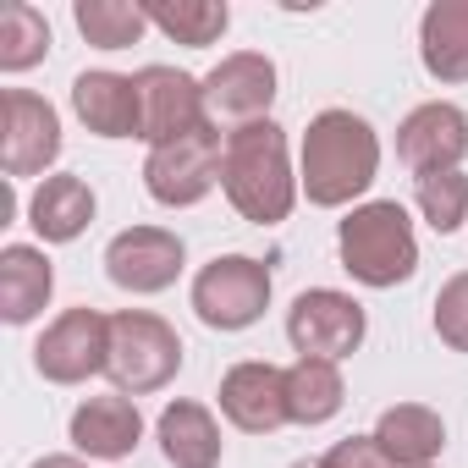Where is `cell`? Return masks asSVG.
I'll return each mask as SVG.
<instances>
[{"label": "cell", "instance_id": "6da1fadb", "mask_svg": "<svg viewBox=\"0 0 468 468\" xmlns=\"http://www.w3.org/2000/svg\"><path fill=\"white\" fill-rule=\"evenodd\" d=\"M380 176V133L358 111H320L298 149V187L314 209H347Z\"/></svg>", "mask_w": 468, "mask_h": 468}, {"label": "cell", "instance_id": "7a4b0ae2", "mask_svg": "<svg viewBox=\"0 0 468 468\" xmlns=\"http://www.w3.org/2000/svg\"><path fill=\"white\" fill-rule=\"evenodd\" d=\"M220 193L254 226H282L298 204V171L287 154V133L276 122H249L226 133V160H220Z\"/></svg>", "mask_w": 468, "mask_h": 468}, {"label": "cell", "instance_id": "3957f363", "mask_svg": "<svg viewBox=\"0 0 468 468\" xmlns=\"http://www.w3.org/2000/svg\"><path fill=\"white\" fill-rule=\"evenodd\" d=\"M336 254H342V271H347L358 287L391 292V287L413 282V271H419L413 215H408L397 198L353 204L347 220H336Z\"/></svg>", "mask_w": 468, "mask_h": 468}, {"label": "cell", "instance_id": "277c9868", "mask_svg": "<svg viewBox=\"0 0 468 468\" xmlns=\"http://www.w3.org/2000/svg\"><path fill=\"white\" fill-rule=\"evenodd\" d=\"M182 369V336L171 320L149 314V309H122L111 314V358L105 375L122 397H149L165 391Z\"/></svg>", "mask_w": 468, "mask_h": 468}, {"label": "cell", "instance_id": "5b68a950", "mask_svg": "<svg viewBox=\"0 0 468 468\" xmlns=\"http://www.w3.org/2000/svg\"><path fill=\"white\" fill-rule=\"evenodd\" d=\"M271 265L254 254H215L198 276H193V314L209 331H249L265 320L271 309Z\"/></svg>", "mask_w": 468, "mask_h": 468}, {"label": "cell", "instance_id": "8992f818", "mask_svg": "<svg viewBox=\"0 0 468 468\" xmlns=\"http://www.w3.org/2000/svg\"><path fill=\"white\" fill-rule=\"evenodd\" d=\"M220 160H226V138H220L215 122H204L198 133L149 149V160H144V187H149V198L165 204V209H193V204H204V198L215 193Z\"/></svg>", "mask_w": 468, "mask_h": 468}, {"label": "cell", "instance_id": "52a82bcc", "mask_svg": "<svg viewBox=\"0 0 468 468\" xmlns=\"http://www.w3.org/2000/svg\"><path fill=\"white\" fill-rule=\"evenodd\" d=\"M364 336H369L364 303L347 298V292H336V287H309L287 309V342H292L298 358H331V364H342V358H353L364 347Z\"/></svg>", "mask_w": 468, "mask_h": 468}, {"label": "cell", "instance_id": "ba28073f", "mask_svg": "<svg viewBox=\"0 0 468 468\" xmlns=\"http://www.w3.org/2000/svg\"><path fill=\"white\" fill-rule=\"evenodd\" d=\"M61 160V116L45 94L34 89H6L0 94V171L6 182L39 176Z\"/></svg>", "mask_w": 468, "mask_h": 468}, {"label": "cell", "instance_id": "9c48e42d", "mask_svg": "<svg viewBox=\"0 0 468 468\" xmlns=\"http://www.w3.org/2000/svg\"><path fill=\"white\" fill-rule=\"evenodd\" d=\"M105 358H111V314L89 303L56 314L34 342V369L50 386H83L89 375H105Z\"/></svg>", "mask_w": 468, "mask_h": 468}, {"label": "cell", "instance_id": "30bf717a", "mask_svg": "<svg viewBox=\"0 0 468 468\" xmlns=\"http://www.w3.org/2000/svg\"><path fill=\"white\" fill-rule=\"evenodd\" d=\"M187 265V249L171 226H127L105 243V276L111 287L133 292V298H154L165 287H176Z\"/></svg>", "mask_w": 468, "mask_h": 468}, {"label": "cell", "instance_id": "8fae6325", "mask_svg": "<svg viewBox=\"0 0 468 468\" xmlns=\"http://www.w3.org/2000/svg\"><path fill=\"white\" fill-rule=\"evenodd\" d=\"M271 105H276V61L260 50H231L204 72V111L215 127L271 122Z\"/></svg>", "mask_w": 468, "mask_h": 468}, {"label": "cell", "instance_id": "7c38bea8", "mask_svg": "<svg viewBox=\"0 0 468 468\" xmlns=\"http://www.w3.org/2000/svg\"><path fill=\"white\" fill-rule=\"evenodd\" d=\"M138 78V105H144V144L160 149L171 138H187L209 122L204 111V78L182 72V67H144L133 72Z\"/></svg>", "mask_w": 468, "mask_h": 468}, {"label": "cell", "instance_id": "4fadbf2b", "mask_svg": "<svg viewBox=\"0 0 468 468\" xmlns=\"http://www.w3.org/2000/svg\"><path fill=\"white\" fill-rule=\"evenodd\" d=\"M220 413L231 430L243 435H271L282 424H292L287 413V369L265 364V358H249V364H231L220 375Z\"/></svg>", "mask_w": 468, "mask_h": 468}, {"label": "cell", "instance_id": "5bb4252c", "mask_svg": "<svg viewBox=\"0 0 468 468\" xmlns=\"http://www.w3.org/2000/svg\"><path fill=\"white\" fill-rule=\"evenodd\" d=\"M463 154H468V116L452 100H430V105H413L402 116V127H397V160L413 176L463 171Z\"/></svg>", "mask_w": 468, "mask_h": 468}, {"label": "cell", "instance_id": "9a60e30c", "mask_svg": "<svg viewBox=\"0 0 468 468\" xmlns=\"http://www.w3.org/2000/svg\"><path fill=\"white\" fill-rule=\"evenodd\" d=\"M72 111L94 138H138L144 133V105H138V78L127 72H78L72 78Z\"/></svg>", "mask_w": 468, "mask_h": 468}, {"label": "cell", "instance_id": "2e32d148", "mask_svg": "<svg viewBox=\"0 0 468 468\" xmlns=\"http://www.w3.org/2000/svg\"><path fill=\"white\" fill-rule=\"evenodd\" d=\"M67 435H72V446H78L83 457L122 463V457H133L138 441H144V413H138V402L122 397V391H111V397H89V402H78Z\"/></svg>", "mask_w": 468, "mask_h": 468}, {"label": "cell", "instance_id": "e0dca14e", "mask_svg": "<svg viewBox=\"0 0 468 468\" xmlns=\"http://www.w3.org/2000/svg\"><path fill=\"white\" fill-rule=\"evenodd\" d=\"M56 292V265L34 243H6L0 249V320L6 325H34Z\"/></svg>", "mask_w": 468, "mask_h": 468}, {"label": "cell", "instance_id": "ac0fdd59", "mask_svg": "<svg viewBox=\"0 0 468 468\" xmlns=\"http://www.w3.org/2000/svg\"><path fill=\"white\" fill-rule=\"evenodd\" d=\"M94 220V187L72 171H50L28 193V226L39 231V243H78Z\"/></svg>", "mask_w": 468, "mask_h": 468}, {"label": "cell", "instance_id": "d6986e66", "mask_svg": "<svg viewBox=\"0 0 468 468\" xmlns=\"http://www.w3.org/2000/svg\"><path fill=\"white\" fill-rule=\"evenodd\" d=\"M375 446L391 457V468H435L441 446H446V424L435 408L424 402H391L380 419H375Z\"/></svg>", "mask_w": 468, "mask_h": 468}, {"label": "cell", "instance_id": "ffe728a7", "mask_svg": "<svg viewBox=\"0 0 468 468\" xmlns=\"http://www.w3.org/2000/svg\"><path fill=\"white\" fill-rule=\"evenodd\" d=\"M154 435H160V452H165L171 468H220L226 441H220V424L204 402H193V397L165 402Z\"/></svg>", "mask_w": 468, "mask_h": 468}, {"label": "cell", "instance_id": "44dd1931", "mask_svg": "<svg viewBox=\"0 0 468 468\" xmlns=\"http://www.w3.org/2000/svg\"><path fill=\"white\" fill-rule=\"evenodd\" d=\"M419 61L435 83H468V0H430L424 6Z\"/></svg>", "mask_w": 468, "mask_h": 468}, {"label": "cell", "instance_id": "7402d4cb", "mask_svg": "<svg viewBox=\"0 0 468 468\" xmlns=\"http://www.w3.org/2000/svg\"><path fill=\"white\" fill-rule=\"evenodd\" d=\"M347 402V380H342V364L331 358H292L287 364V413L292 424L314 430V424H331Z\"/></svg>", "mask_w": 468, "mask_h": 468}, {"label": "cell", "instance_id": "603a6c76", "mask_svg": "<svg viewBox=\"0 0 468 468\" xmlns=\"http://www.w3.org/2000/svg\"><path fill=\"white\" fill-rule=\"evenodd\" d=\"M144 12H149V28H160L171 45H187V50H204L231 28L226 0H144Z\"/></svg>", "mask_w": 468, "mask_h": 468}, {"label": "cell", "instance_id": "cb8c5ba5", "mask_svg": "<svg viewBox=\"0 0 468 468\" xmlns=\"http://www.w3.org/2000/svg\"><path fill=\"white\" fill-rule=\"evenodd\" d=\"M72 23L94 50H133L149 34V12L138 0H72Z\"/></svg>", "mask_w": 468, "mask_h": 468}, {"label": "cell", "instance_id": "d4e9b609", "mask_svg": "<svg viewBox=\"0 0 468 468\" xmlns=\"http://www.w3.org/2000/svg\"><path fill=\"white\" fill-rule=\"evenodd\" d=\"M50 56V23L28 0H6L0 6V72H34Z\"/></svg>", "mask_w": 468, "mask_h": 468}, {"label": "cell", "instance_id": "484cf974", "mask_svg": "<svg viewBox=\"0 0 468 468\" xmlns=\"http://www.w3.org/2000/svg\"><path fill=\"white\" fill-rule=\"evenodd\" d=\"M413 204L424 215L430 231L452 238V231L468 220V171H430V176H413Z\"/></svg>", "mask_w": 468, "mask_h": 468}, {"label": "cell", "instance_id": "4316f807", "mask_svg": "<svg viewBox=\"0 0 468 468\" xmlns=\"http://www.w3.org/2000/svg\"><path fill=\"white\" fill-rule=\"evenodd\" d=\"M435 336L452 353H468V271H457L441 292H435Z\"/></svg>", "mask_w": 468, "mask_h": 468}, {"label": "cell", "instance_id": "83f0119b", "mask_svg": "<svg viewBox=\"0 0 468 468\" xmlns=\"http://www.w3.org/2000/svg\"><path fill=\"white\" fill-rule=\"evenodd\" d=\"M320 463H325V468H391V457L375 446V435H347V441H336Z\"/></svg>", "mask_w": 468, "mask_h": 468}, {"label": "cell", "instance_id": "f1b7e54d", "mask_svg": "<svg viewBox=\"0 0 468 468\" xmlns=\"http://www.w3.org/2000/svg\"><path fill=\"white\" fill-rule=\"evenodd\" d=\"M34 468H89V463L83 457H39Z\"/></svg>", "mask_w": 468, "mask_h": 468}, {"label": "cell", "instance_id": "f546056e", "mask_svg": "<svg viewBox=\"0 0 468 468\" xmlns=\"http://www.w3.org/2000/svg\"><path fill=\"white\" fill-rule=\"evenodd\" d=\"M292 468H325V463H320V457H309V463H292Z\"/></svg>", "mask_w": 468, "mask_h": 468}]
</instances>
